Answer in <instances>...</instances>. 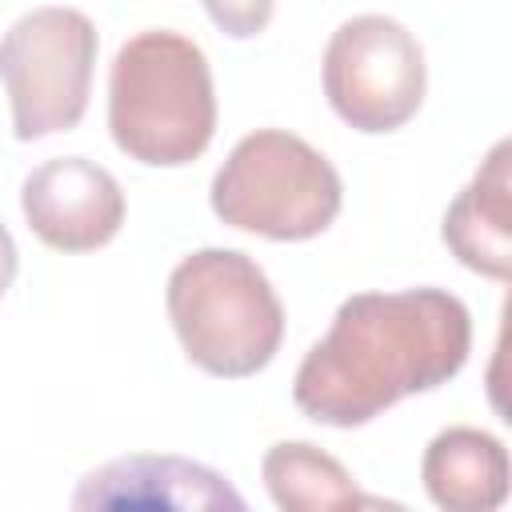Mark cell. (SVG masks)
Returning a JSON list of instances; mask_svg holds the SVG:
<instances>
[{
    "label": "cell",
    "mask_w": 512,
    "mask_h": 512,
    "mask_svg": "<svg viewBox=\"0 0 512 512\" xmlns=\"http://www.w3.org/2000/svg\"><path fill=\"white\" fill-rule=\"evenodd\" d=\"M472 352V316L444 288L356 292L296 368V408L328 428H360L404 396L448 384Z\"/></svg>",
    "instance_id": "1"
},
{
    "label": "cell",
    "mask_w": 512,
    "mask_h": 512,
    "mask_svg": "<svg viewBox=\"0 0 512 512\" xmlns=\"http://www.w3.org/2000/svg\"><path fill=\"white\" fill-rule=\"evenodd\" d=\"M108 132L148 168H184L212 144L216 88L208 56L172 28H148L120 44L108 72Z\"/></svg>",
    "instance_id": "2"
},
{
    "label": "cell",
    "mask_w": 512,
    "mask_h": 512,
    "mask_svg": "<svg viewBox=\"0 0 512 512\" xmlns=\"http://www.w3.org/2000/svg\"><path fill=\"white\" fill-rule=\"evenodd\" d=\"M164 300L184 356L208 376L244 380L280 352L284 304L248 252L200 248L184 256Z\"/></svg>",
    "instance_id": "3"
},
{
    "label": "cell",
    "mask_w": 512,
    "mask_h": 512,
    "mask_svg": "<svg viewBox=\"0 0 512 512\" xmlns=\"http://www.w3.org/2000/svg\"><path fill=\"white\" fill-rule=\"evenodd\" d=\"M212 212L240 232L296 244L320 236L344 204L340 172L284 128L248 132L212 176Z\"/></svg>",
    "instance_id": "4"
},
{
    "label": "cell",
    "mask_w": 512,
    "mask_h": 512,
    "mask_svg": "<svg viewBox=\"0 0 512 512\" xmlns=\"http://www.w3.org/2000/svg\"><path fill=\"white\" fill-rule=\"evenodd\" d=\"M96 24L76 8H32L0 36V80L16 140L68 132L88 112L96 68Z\"/></svg>",
    "instance_id": "5"
},
{
    "label": "cell",
    "mask_w": 512,
    "mask_h": 512,
    "mask_svg": "<svg viewBox=\"0 0 512 512\" xmlns=\"http://www.w3.org/2000/svg\"><path fill=\"white\" fill-rule=\"evenodd\" d=\"M428 88L420 40L392 16L364 12L344 20L324 48V96L356 132L404 128Z\"/></svg>",
    "instance_id": "6"
},
{
    "label": "cell",
    "mask_w": 512,
    "mask_h": 512,
    "mask_svg": "<svg viewBox=\"0 0 512 512\" xmlns=\"http://www.w3.org/2000/svg\"><path fill=\"white\" fill-rule=\"evenodd\" d=\"M28 228L56 252H96L124 224L120 180L84 156H56L28 172L20 188Z\"/></svg>",
    "instance_id": "7"
},
{
    "label": "cell",
    "mask_w": 512,
    "mask_h": 512,
    "mask_svg": "<svg viewBox=\"0 0 512 512\" xmlns=\"http://www.w3.org/2000/svg\"><path fill=\"white\" fill-rule=\"evenodd\" d=\"M72 508H244V496L208 464L184 456H120L88 472Z\"/></svg>",
    "instance_id": "8"
},
{
    "label": "cell",
    "mask_w": 512,
    "mask_h": 512,
    "mask_svg": "<svg viewBox=\"0 0 512 512\" xmlns=\"http://www.w3.org/2000/svg\"><path fill=\"white\" fill-rule=\"evenodd\" d=\"M508 140H500L476 176L456 192V200L444 212V244L448 252L488 276L508 280L512 276V180H508Z\"/></svg>",
    "instance_id": "9"
},
{
    "label": "cell",
    "mask_w": 512,
    "mask_h": 512,
    "mask_svg": "<svg viewBox=\"0 0 512 512\" xmlns=\"http://www.w3.org/2000/svg\"><path fill=\"white\" fill-rule=\"evenodd\" d=\"M420 480L444 512H492L508 500V448L468 424L444 428L424 448Z\"/></svg>",
    "instance_id": "10"
},
{
    "label": "cell",
    "mask_w": 512,
    "mask_h": 512,
    "mask_svg": "<svg viewBox=\"0 0 512 512\" xmlns=\"http://www.w3.org/2000/svg\"><path fill=\"white\" fill-rule=\"evenodd\" d=\"M260 476H264L272 504L284 512H332V508L368 504V496H360L352 472L336 456L320 452L308 440L272 444L264 452Z\"/></svg>",
    "instance_id": "11"
},
{
    "label": "cell",
    "mask_w": 512,
    "mask_h": 512,
    "mask_svg": "<svg viewBox=\"0 0 512 512\" xmlns=\"http://www.w3.org/2000/svg\"><path fill=\"white\" fill-rule=\"evenodd\" d=\"M212 24L232 36V40H248L256 32L268 28L272 12H276V0H204Z\"/></svg>",
    "instance_id": "12"
},
{
    "label": "cell",
    "mask_w": 512,
    "mask_h": 512,
    "mask_svg": "<svg viewBox=\"0 0 512 512\" xmlns=\"http://www.w3.org/2000/svg\"><path fill=\"white\" fill-rule=\"evenodd\" d=\"M16 268H20V256H16V240H12V232L0 224V296L12 288V280H16Z\"/></svg>",
    "instance_id": "13"
}]
</instances>
